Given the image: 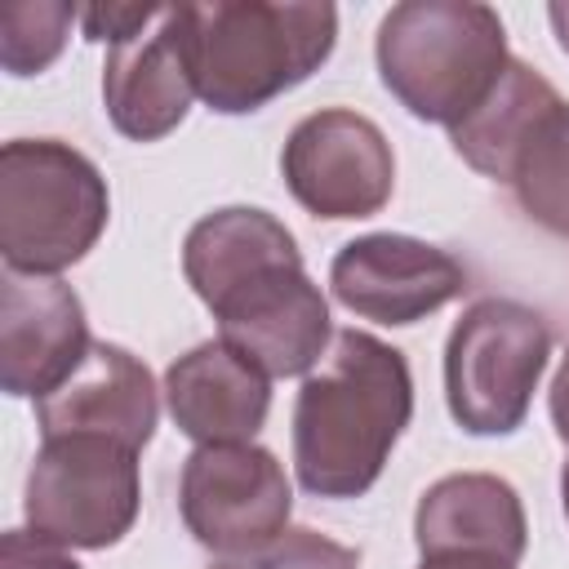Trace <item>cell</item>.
I'll return each mask as SVG.
<instances>
[{"instance_id": "cell-1", "label": "cell", "mask_w": 569, "mask_h": 569, "mask_svg": "<svg viewBox=\"0 0 569 569\" xmlns=\"http://www.w3.org/2000/svg\"><path fill=\"white\" fill-rule=\"evenodd\" d=\"M413 413L405 351L342 329L293 400V467L316 498H360L378 485Z\"/></svg>"}, {"instance_id": "cell-2", "label": "cell", "mask_w": 569, "mask_h": 569, "mask_svg": "<svg viewBox=\"0 0 569 569\" xmlns=\"http://www.w3.org/2000/svg\"><path fill=\"white\" fill-rule=\"evenodd\" d=\"M178 40L209 111L244 116L302 84L338 44L333 4L209 0L173 4Z\"/></svg>"}, {"instance_id": "cell-3", "label": "cell", "mask_w": 569, "mask_h": 569, "mask_svg": "<svg viewBox=\"0 0 569 569\" xmlns=\"http://www.w3.org/2000/svg\"><path fill=\"white\" fill-rule=\"evenodd\" d=\"M378 76L427 124H462L498 89L511 53L498 9L476 0H405L378 22Z\"/></svg>"}, {"instance_id": "cell-4", "label": "cell", "mask_w": 569, "mask_h": 569, "mask_svg": "<svg viewBox=\"0 0 569 569\" xmlns=\"http://www.w3.org/2000/svg\"><path fill=\"white\" fill-rule=\"evenodd\" d=\"M111 196L98 164L58 138L0 147V253L9 271L58 276L107 231Z\"/></svg>"}, {"instance_id": "cell-5", "label": "cell", "mask_w": 569, "mask_h": 569, "mask_svg": "<svg viewBox=\"0 0 569 569\" xmlns=\"http://www.w3.org/2000/svg\"><path fill=\"white\" fill-rule=\"evenodd\" d=\"M551 360L547 320L516 298H480L445 342V400L462 431L511 436Z\"/></svg>"}, {"instance_id": "cell-6", "label": "cell", "mask_w": 569, "mask_h": 569, "mask_svg": "<svg viewBox=\"0 0 569 569\" xmlns=\"http://www.w3.org/2000/svg\"><path fill=\"white\" fill-rule=\"evenodd\" d=\"M138 502V449L111 436H53L27 471L22 516L58 547L102 551L133 529Z\"/></svg>"}, {"instance_id": "cell-7", "label": "cell", "mask_w": 569, "mask_h": 569, "mask_svg": "<svg viewBox=\"0 0 569 569\" xmlns=\"http://www.w3.org/2000/svg\"><path fill=\"white\" fill-rule=\"evenodd\" d=\"M178 507L191 538L218 556H249L289 529L293 489L262 445H196L182 462Z\"/></svg>"}, {"instance_id": "cell-8", "label": "cell", "mask_w": 569, "mask_h": 569, "mask_svg": "<svg viewBox=\"0 0 569 569\" xmlns=\"http://www.w3.org/2000/svg\"><path fill=\"white\" fill-rule=\"evenodd\" d=\"M280 173L307 213L342 222L369 218L391 200L396 156L369 116L351 107H325L293 124L280 151Z\"/></svg>"}, {"instance_id": "cell-9", "label": "cell", "mask_w": 569, "mask_h": 569, "mask_svg": "<svg viewBox=\"0 0 569 569\" xmlns=\"http://www.w3.org/2000/svg\"><path fill=\"white\" fill-rule=\"evenodd\" d=\"M218 338L267 378L311 373L329 351V302L302 262L271 267L209 307Z\"/></svg>"}, {"instance_id": "cell-10", "label": "cell", "mask_w": 569, "mask_h": 569, "mask_svg": "<svg viewBox=\"0 0 569 569\" xmlns=\"http://www.w3.org/2000/svg\"><path fill=\"white\" fill-rule=\"evenodd\" d=\"M329 289L347 311L365 320L418 325L422 316L462 298L467 267L440 244L396 236V231H373V236L347 240L333 253Z\"/></svg>"}, {"instance_id": "cell-11", "label": "cell", "mask_w": 569, "mask_h": 569, "mask_svg": "<svg viewBox=\"0 0 569 569\" xmlns=\"http://www.w3.org/2000/svg\"><path fill=\"white\" fill-rule=\"evenodd\" d=\"M84 302L58 276H0V382L9 396L44 400L89 356Z\"/></svg>"}, {"instance_id": "cell-12", "label": "cell", "mask_w": 569, "mask_h": 569, "mask_svg": "<svg viewBox=\"0 0 569 569\" xmlns=\"http://www.w3.org/2000/svg\"><path fill=\"white\" fill-rule=\"evenodd\" d=\"M160 418V391L151 369L116 342H93L84 365L44 400H36V427L53 436H111L129 449H147Z\"/></svg>"}, {"instance_id": "cell-13", "label": "cell", "mask_w": 569, "mask_h": 569, "mask_svg": "<svg viewBox=\"0 0 569 569\" xmlns=\"http://www.w3.org/2000/svg\"><path fill=\"white\" fill-rule=\"evenodd\" d=\"M164 405L196 445H249L267 422L271 378L222 338H209L169 365Z\"/></svg>"}, {"instance_id": "cell-14", "label": "cell", "mask_w": 569, "mask_h": 569, "mask_svg": "<svg viewBox=\"0 0 569 569\" xmlns=\"http://www.w3.org/2000/svg\"><path fill=\"white\" fill-rule=\"evenodd\" d=\"M196 98V80L178 40L173 4L133 40L116 44L102 67V102L111 124L133 142H156L173 133Z\"/></svg>"}, {"instance_id": "cell-15", "label": "cell", "mask_w": 569, "mask_h": 569, "mask_svg": "<svg viewBox=\"0 0 569 569\" xmlns=\"http://www.w3.org/2000/svg\"><path fill=\"white\" fill-rule=\"evenodd\" d=\"M413 542L427 556H493L516 565L529 547L520 493L489 471L436 480L413 511Z\"/></svg>"}, {"instance_id": "cell-16", "label": "cell", "mask_w": 569, "mask_h": 569, "mask_svg": "<svg viewBox=\"0 0 569 569\" xmlns=\"http://www.w3.org/2000/svg\"><path fill=\"white\" fill-rule=\"evenodd\" d=\"M289 262H302L293 231L276 213L253 204L213 209L182 240V271L204 307L222 302L231 289L249 284L253 276Z\"/></svg>"}, {"instance_id": "cell-17", "label": "cell", "mask_w": 569, "mask_h": 569, "mask_svg": "<svg viewBox=\"0 0 569 569\" xmlns=\"http://www.w3.org/2000/svg\"><path fill=\"white\" fill-rule=\"evenodd\" d=\"M556 107H560V93L551 89V80L538 76L529 62L511 58L498 89L485 98V107L449 129V142L476 173H485L493 182H511V169H516L525 142Z\"/></svg>"}, {"instance_id": "cell-18", "label": "cell", "mask_w": 569, "mask_h": 569, "mask_svg": "<svg viewBox=\"0 0 569 569\" xmlns=\"http://www.w3.org/2000/svg\"><path fill=\"white\" fill-rule=\"evenodd\" d=\"M507 187L538 227L569 236V102H560L533 129Z\"/></svg>"}, {"instance_id": "cell-19", "label": "cell", "mask_w": 569, "mask_h": 569, "mask_svg": "<svg viewBox=\"0 0 569 569\" xmlns=\"http://www.w3.org/2000/svg\"><path fill=\"white\" fill-rule=\"evenodd\" d=\"M80 18L76 4L58 0H9L0 4V62L9 76H36L44 71Z\"/></svg>"}, {"instance_id": "cell-20", "label": "cell", "mask_w": 569, "mask_h": 569, "mask_svg": "<svg viewBox=\"0 0 569 569\" xmlns=\"http://www.w3.org/2000/svg\"><path fill=\"white\" fill-rule=\"evenodd\" d=\"M209 569H360V551L316 529H284L276 542L249 556H227Z\"/></svg>"}, {"instance_id": "cell-21", "label": "cell", "mask_w": 569, "mask_h": 569, "mask_svg": "<svg viewBox=\"0 0 569 569\" xmlns=\"http://www.w3.org/2000/svg\"><path fill=\"white\" fill-rule=\"evenodd\" d=\"M160 13H164V4H84L80 9V31H84V40H98V44L116 49V44L142 36Z\"/></svg>"}, {"instance_id": "cell-22", "label": "cell", "mask_w": 569, "mask_h": 569, "mask_svg": "<svg viewBox=\"0 0 569 569\" xmlns=\"http://www.w3.org/2000/svg\"><path fill=\"white\" fill-rule=\"evenodd\" d=\"M0 569H80V560L31 529H9L0 538Z\"/></svg>"}, {"instance_id": "cell-23", "label": "cell", "mask_w": 569, "mask_h": 569, "mask_svg": "<svg viewBox=\"0 0 569 569\" xmlns=\"http://www.w3.org/2000/svg\"><path fill=\"white\" fill-rule=\"evenodd\" d=\"M551 427L569 445V351H565V360H560V369L551 378Z\"/></svg>"}, {"instance_id": "cell-24", "label": "cell", "mask_w": 569, "mask_h": 569, "mask_svg": "<svg viewBox=\"0 0 569 569\" xmlns=\"http://www.w3.org/2000/svg\"><path fill=\"white\" fill-rule=\"evenodd\" d=\"M418 569H516V565L493 556H427Z\"/></svg>"}, {"instance_id": "cell-25", "label": "cell", "mask_w": 569, "mask_h": 569, "mask_svg": "<svg viewBox=\"0 0 569 569\" xmlns=\"http://www.w3.org/2000/svg\"><path fill=\"white\" fill-rule=\"evenodd\" d=\"M547 22H551V31H556L560 49L569 53V0H556V4H547Z\"/></svg>"}, {"instance_id": "cell-26", "label": "cell", "mask_w": 569, "mask_h": 569, "mask_svg": "<svg viewBox=\"0 0 569 569\" xmlns=\"http://www.w3.org/2000/svg\"><path fill=\"white\" fill-rule=\"evenodd\" d=\"M560 502H565V516H569V458H565V471H560Z\"/></svg>"}]
</instances>
